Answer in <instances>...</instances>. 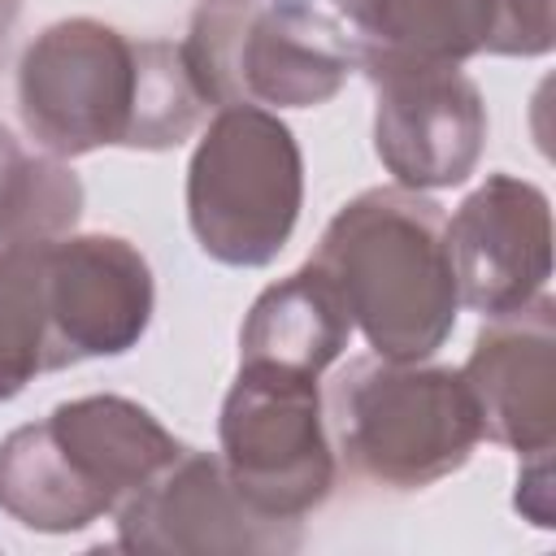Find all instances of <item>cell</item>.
Returning a JSON list of instances; mask_svg holds the SVG:
<instances>
[{
	"instance_id": "cell-4",
	"label": "cell",
	"mask_w": 556,
	"mask_h": 556,
	"mask_svg": "<svg viewBox=\"0 0 556 556\" xmlns=\"http://www.w3.org/2000/svg\"><path fill=\"white\" fill-rule=\"evenodd\" d=\"M343 465L391 491L456 473L482 443V417L460 369L421 361H356L326 395Z\"/></svg>"
},
{
	"instance_id": "cell-19",
	"label": "cell",
	"mask_w": 556,
	"mask_h": 556,
	"mask_svg": "<svg viewBox=\"0 0 556 556\" xmlns=\"http://www.w3.org/2000/svg\"><path fill=\"white\" fill-rule=\"evenodd\" d=\"M330 4H334V13H339V17H348V22H352V17H356V9H361L365 0H330Z\"/></svg>"
},
{
	"instance_id": "cell-9",
	"label": "cell",
	"mask_w": 556,
	"mask_h": 556,
	"mask_svg": "<svg viewBox=\"0 0 556 556\" xmlns=\"http://www.w3.org/2000/svg\"><path fill=\"white\" fill-rule=\"evenodd\" d=\"M447 252L460 304L508 317L547 295L552 204L517 174H486L447 217Z\"/></svg>"
},
{
	"instance_id": "cell-17",
	"label": "cell",
	"mask_w": 556,
	"mask_h": 556,
	"mask_svg": "<svg viewBox=\"0 0 556 556\" xmlns=\"http://www.w3.org/2000/svg\"><path fill=\"white\" fill-rule=\"evenodd\" d=\"M547 478H552V456H530V465L517 478V508L539 530L552 526V491H547Z\"/></svg>"
},
{
	"instance_id": "cell-10",
	"label": "cell",
	"mask_w": 556,
	"mask_h": 556,
	"mask_svg": "<svg viewBox=\"0 0 556 556\" xmlns=\"http://www.w3.org/2000/svg\"><path fill=\"white\" fill-rule=\"evenodd\" d=\"M122 552H161V556H269L295 552L300 526H278L256 517L230 486L217 452L187 447L165 465L139 495L117 513Z\"/></svg>"
},
{
	"instance_id": "cell-14",
	"label": "cell",
	"mask_w": 556,
	"mask_h": 556,
	"mask_svg": "<svg viewBox=\"0 0 556 556\" xmlns=\"http://www.w3.org/2000/svg\"><path fill=\"white\" fill-rule=\"evenodd\" d=\"M352 330L356 326L339 287L308 261L252 300L239 330V361L282 365L321 378L343 356Z\"/></svg>"
},
{
	"instance_id": "cell-8",
	"label": "cell",
	"mask_w": 556,
	"mask_h": 556,
	"mask_svg": "<svg viewBox=\"0 0 556 556\" xmlns=\"http://www.w3.org/2000/svg\"><path fill=\"white\" fill-rule=\"evenodd\" d=\"M356 70H365L374 87V152L395 187L447 191L478 169L486 104L460 65L361 43Z\"/></svg>"
},
{
	"instance_id": "cell-18",
	"label": "cell",
	"mask_w": 556,
	"mask_h": 556,
	"mask_svg": "<svg viewBox=\"0 0 556 556\" xmlns=\"http://www.w3.org/2000/svg\"><path fill=\"white\" fill-rule=\"evenodd\" d=\"M17 13H22V0H0V48H4V39H9Z\"/></svg>"
},
{
	"instance_id": "cell-6",
	"label": "cell",
	"mask_w": 556,
	"mask_h": 556,
	"mask_svg": "<svg viewBox=\"0 0 556 556\" xmlns=\"http://www.w3.org/2000/svg\"><path fill=\"white\" fill-rule=\"evenodd\" d=\"M304 156L291 126L256 104H222L187 161V222L204 256L261 269L291 243Z\"/></svg>"
},
{
	"instance_id": "cell-7",
	"label": "cell",
	"mask_w": 556,
	"mask_h": 556,
	"mask_svg": "<svg viewBox=\"0 0 556 556\" xmlns=\"http://www.w3.org/2000/svg\"><path fill=\"white\" fill-rule=\"evenodd\" d=\"M317 382L300 369L239 361L222 400V469L239 500L278 526H300L334 491V443Z\"/></svg>"
},
{
	"instance_id": "cell-12",
	"label": "cell",
	"mask_w": 556,
	"mask_h": 556,
	"mask_svg": "<svg viewBox=\"0 0 556 556\" xmlns=\"http://www.w3.org/2000/svg\"><path fill=\"white\" fill-rule=\"evenodd\" d=\"M460 378L473 391L482 439L517 456L556 447V304L539 295L521 313L486 317Z\"/></svg>"
},
{
	"instance_id": "cell-5",
	"label": "cell",
	"mask_w": 556,
	"mask_h": 556,
	"mask_svg": "<svg viewBox=\"0 0 556 556\" xmlns=\"http://www.w3.org/2000/svg\"><path fill=\"white\" fill-rule=\"evenodd\" d=\"M213 109H317L361 61L356 35L317 0H204L182 39Z\"/></svg>"
},
{
	"instance_id": "cell-1",
	"label": "cell",
	"mask_w": 556,
	"mask_h": 556,
	"mask_svg": "<svg viewBox=\"0 0 556 556\" xmlns=\"http://www.w3.org/2000/svg\"><path fill=\"white\" fill-rule=\"evenodd\" d=\"M208 109L182 43L130 39L100 17L43 26L17 65L22 126L61 161L100 148H178Z\"/></svg>"
},
{
	"instance_id": "cell-2",
	"label": "cell",
	"mask_w": 556,
	"mask_h": 556,
	"mask_svg": "<svg viewBox=\"0 0 556 556\" xmlns=\"http://www.w3.org/2000/svg\"><path fill=\"white\" fill-rule=\"evenodd\" d=\"M313 265L339 287L352 326L382 361H430L460 308L447 213L408 187L352 195L321 230Z\"/></svg>"
},
{
	"instance_id": "cell-11",
	"label": "cell",
	"mask_w": 556,
	"mask_h": 556,
	"mask_svg": "<svg viewBox=\"0 0 556 556\" xmlns=\"http://www.w3.org/2000/svg\"><path fill=\"white\" fill-rule=\"evenodd\" d=\"M48 321L65 365L139 348L156 287L143 252L122 235H61L43 243Z\"/></svg>"
},
{
	"instance_id": "cell-16",
	"label": "cell",
	"mask_w": 556,
	"mask_h": 556,
	"mask_svg": "<svg viewBox=\"0 0 556 556\" xmlns=\"http://www.w3.org/2000/svg\"><path fill=\"white\" fill-rule=\"evenodd\" d=\"M65 369L48 321L43 243L0 252V400L22 395L39 374Z\"/></svg>"
},
{
	"instance_id": "cell-13",
	"label": "cell",
	"mask_w": 556,
	"mask_h": 556,
	"mask_svg": "<svg viewBox=\"0 0 556 556\" xmlns=\"http://www.w3.org/2000/svg\"><path fill=\"white\" fill-rule=\"evenodd\" d=\"M356 39L421 61L460 65L469 56L552 52V0H365Z\"/></svg>"
},
{
	"instance_id": "cell-3",
	"label": "cell",
	"mask_w": 556,
	"mask_h": 556,
	"mask_svg": "<svg viewBox=\"0 0 556 556\" xmlns=\"http://www.w3.org/2000/svg\"><path fill=\"white\" fill-rule=\"evenodd\" d=\"M187 452L143 404L78 395L0 439V513L39 534L113 517Z\"/></svg>"
},
{
	"instance_id": "cell-15",
	"label": "cell",
	"mask_w": 556,
	"mask_h": 556,
	"mask_svg": "<svg viewBox=\"0 0 556 556\" xmlns=\"http://www.w3.org/2000/svg\"><path fill=\"white\" fill-rule=\"evenodd\" d=\"M83 217V182L61 156L26 152L0 122V252L39 248L70 235Z\"/></svg>"
}]
</instances>
